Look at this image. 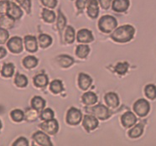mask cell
<instances>
[{"label":"cell","mask_w":156,"mask_h":146,"mask_svg":"<svg viewBox=\"0 0 156 146\" xmlns=\"http://www.w3.org/2000/svg\"><path fill=\"white\" fill-rule=\"evenodd\" d=\"M58 63L61 65L62 67L64 68H68L71 66V65L74 63V59L71 57L70 55H59L57 58Z\"/></svg>","instance_id":"ffe728a7"},{"label":"cell","mask_w":156,"mask_h":146,"mask_svg":"<svg viewBox=\"0 0 156 146\" xmlns=\"http://www.w3.org/2000/svg\"><path fill=\"white\" fill-rule=\"evenodd\" d=\"M82 124L87 130L90 131L98 128V118H96L94 115H86L83 118Z\"/></svg>","instance_id":"9c48e42d"},{"label":"cell","mask_w":156,"mask_h":146,"mask_svg":"<svg viewBox=\"0 0 156 146\" xmlns=\"http://www.w3.org/2000/svg\"><path fill=\"white\" fill-rule=\"evenodd\" d=\"M2 128V123H1V121H0V129Z\"/></svg>","instance_id":"bcb514c9"},{"label":"cell","mask_w":156,"mask_h":146,"mask_svg":"<svg viewBox=\"0 0 156 146\" xmlns=\"http://www.w3.org/2000/svg\"><path fill=\"white\" fill-rule=\"evenodd\" d=\"M34 84L37 87H45L48 85V77L44 74H39L34 78Z\"/></svg>","instance_id":"7402d4cb"},{"label":"cell","mask_w":156,"mask_h":146,"mask_svg":"<svg viewBox=\"0 0 156 146\" xmlns=\"http://www.w3.org/2000/svg\"><path fill=\"white\" fill-rule=\"evenodd\" d=\"M143 131H144V124L143 123H138L136 124L133 129L129 131V136L130 138L135 139L140 135H142Z\"/></svg>","instance_id":"603a6c76"},{"label":"cell","mask_w":156,"mask_h":146,"mask_svg":"<svg viewBox=\"0 0 156 146\" xmlns=\"http://www.w3.org/2000/svg\"><path fill=\"white\" fill-rule=\"evenodd\" d=\"M135 30L132 25L126 24L120 26L118 29H115L113 33L111 34V38L116 42L119 43H125L129 42L133 38Z\"/></svg>","instance_id":"6da1fadb"},{"label":"cell","mask_w":156,"mask_h":146,"mask_svg":"<svg viewBox=\"0 0 156 146\" xmlns=\"http://www.w3.org/2000/svg\"><path fill=\"white\" fill-rule=\"evenodd\" d=\"M42 18L47 23H53L55 20V14L53 11L50 10L48 9H44L42 10Z\"/></svg>","instance_id":"484cf974"},{"label":"cell","mask_w":156,"mask_h":146,"mask_svg":"<svg viewBox=\"0 0 156 146\" xmlns=\"http://www.w3.org/2000/svg\"><path fill=\"white\" fill-rule=\"evenodd\" d=\"M92 78L87 74L84 73H81L78 77V84H79V87L82 90H87L90 87V86L92 85Z\"/></svg>","instance_id":"2e32d148"},{"label":"cell","mask_w":156,"mask_h":146,"mask_svg":"<svg viewBox=\"0 0 156 146\" xmlns=\"http://www.w3.org/2000/svg\"><path fill=\"white\" fill-rule=\"evenodd\" d=\"M25 49L30 52H35L38 50V43L36 38L32 35H26L24 37Z\"/></svg>","instance_id":"9a60e30c"},{"label":"cell","mask_w":156,"mask_h":146,"mask_svg":"<svg viewBox=\"0 0 156 146\" xmlns=\"http://www.w3.org/2000/svg\"><path fill=\"white\" fill-rule=\"evenodd\" d=\"M14 72V66L12 63L4 64L2 69V76L4 77H10Z\"/></svg>","instance_id":"f1b7e54d"},{"label":"cell","mask_w":156,"mask_h":146,"mask_svg":"<svg viewBox=\"0 0 156 146\" xmlns=\"http://www.w3.org/2000/svg\"><path fill=\"white\" fill-rule=\"evenodd\" d=\"M8 49L14 54H19L23 51V42L21 38L18 36L11 38L7 43Z\"/></svg>","instance_id":"8992f818"},{"label":"cell","mask_w":156,"mask_h":146,"mask_svg":"<svg viewBox=\"0 0 156 146\" xmlns=\"http://www.w3.org/2000/svg\"><path fill=\"white\" fill-rule=\"evenodd\" d=\"M76 39L78 42L80 43H90L94 40L92 31L88 30L87 29H82L80 31H78Z\"/></svg>","instance_id":"8fae6325"},{"label":"cell","mask_w":156,"mask_h":146,"mask_svg":"<svg viewBox=\"0 0 156 146\" xmlns=\"http://www.w3.org/2000/svg\"><path fill=\"white\" fill-rule=\"evenodd\" d=\"M82 119V114L81 111L77 109L71 108L68 110L66 114V122L71 125H77L81 123Z\"/></svg>","instance_id":"5b68a950"},{"label":"cell","mask_w":156,"mask_h":146,"mask_svg":"<svg viewBox=\"0 0 156 146\" xmlns=\"http://www.w3.org/2000/svg\"><path fill=\"white\" fill-rule=\"evenodd\" d=\"M9 32L6 30V29L0 28V44H4L9 39Z\"/></svg>","instance_id":"ab89813d"},{"label":"cell","mask_w":156,"mask_h":146,"mask_svg":"<svg viewBox=\"0 0 156 146\" xmlns=\"http://www.w3.org/2000/svg\"><path fill=\"white\" fill-rule=\"evenodd\" d=\"M146 97L150 100H154L156 98V87L153 84H149L145 87L144 89Z\"/></svg>","instance_id":"f546056e"},{"label":"cell","mask_w":156,"mask_h":146,"mask_svg":"<svg viewBox=\"0 0 156 146\" xmlns=\"http://www.w3.org/2000/svg\"><path fill=\"white\" fill-rule=\"evenodd\" d=\"M129 64L127 62H119L115 66V71L119 75H124L128 71Z\"/></svg>","instance_id":"74e56055"},{"label":"cell","mask_w":156,"mask_h":146,"mask_svg":"<svg viewBox=\"0 0 156 146\" xmlns=\"http://www.w3.org/2000/svg\"><path fill=\"white\" fill-rule=\"evenodd\" d=\"M98 3L100 6L103 9H108L112 3V0H98Z\"/></svg>","instance_id":"ee69618b"},{"label":"cell","mask_w":156,"mask_h":146,"mask_svg":"<svg viewBox=\"0 0 156 146\" xmlns=\"http://www.w3.org/2000/svg\"><path fill=\"white\" fill-rule=\"evenodd\" d=\"M50 89L51 91L55 94H57V93H60L61 92H62L63 90V85L61 83V81L59 80H55L53 82H51V85H50Z\"/></svg>","instance_id":"1f68e13d"},{"label":"cell","mask_w":156,"mask_h":146,"mask_svg":"<svg viewBox=\"0 0 156 146\" xmlns=\"http://www.w3.org/2000/svg\"><path fill=\"white\" fill-rule=\"evenodd\" d=\"M129 0H113L112 3V10L117 13L125 12L129 9Z\"/></svg>","instance_id":"7c38bea8"},{"label":"cell","mask_w":156,"mask_h":146,"mask_svg":"<svg viewBox=\"0 0 156 146\" xmlns=\"http://www.w3.org/2000/svg\"><path fill=\"white\" fill-rule=\"evenodd\" d=\"M11 119L15 122H21L24 119V113L20 109H15L10 113Z\"/></svg>","instance_id":"d590c367"},{"label":"cell","mask_w":156,"mask_h":146,"mask_svg":"<svg viewBox=\"0 0 156 146\" xmlns=\"http://www.w3.org/2000/svg\"><path fill=\"white\" fill-rule=\"evenodd\" d=\"M14 19L10 17L9 14H2L0 16V25L4 29H11L14 24Z\"/></svg>","instance_id":"ac0fdd59"},{"label":"cell","mask_w":156,"mask_h":146,"mask_svg":"<svg viewBox=\"0 0 156 146\" xmlns=\"http://www.w3.org/2000/svg\"><path fill=\"white\" fill-rule=\"evenodd\" d=\"M7 55V51L3 47H0V59L4 58Z\"/></svg>","instance_id":"f6af8a7d"},{"label":"cell","mask_w":156,"mask_h":146,"mask_svg":"<svg viewBox=\"0 0 156 146\" xmlns=\"http://www.w3.org/2000/svg\"><path fill=\"white\" fill-rule=\"evenodd\" d=\"M39 117V113H38V110L34 109H28L25 111V114H24V118L25 119L29 121V122H32V121H35Z\"/></svg>","instance_id":"83f0119b"},{"label":"cell","mask_w":156,"mask_h":146,"mask_svg":"<svg viewBox=\"0 0 156 146\" xmlns=\"http://www.w3.org/2000/svg\"><path fill=\"white\" fill-rule=\"evenodd\" d=\"M41 4L48 9H54L57 5V0H41Z\"/></svg>","instance_id":"60d3db41"},{"label":"cell","mask_w":156,"mask_h":146,"mask_svg":"<svg viewBox=\"0 0 156 146\" xmlns=\"http://www.w3.org/2000/svg\"><path fill=\"white\" fill-rule=\"evenodd\" d=\"M14 83L19 87H25L28 85V79L25 76L17 74L14 78Z\"/></svg>","instance_id":"d6a6232c"},{"label":"cell","mask_w":156,"mask_h":146,"mask_svg":"<svg viewBox=\"0 0 156 146\" xmlns=\"http://www.w3.org/2000/svg\"><path fill=\"white\" fill-rule=\"evenodd\" d=\"M7 14H9L14 20H20L23 15V12L20 6H18L14 2H9V8Z\"/></svg>","instance_id":"5bb4252c"},{"label":"cell","mask_w":156,"mask_h":146,"mask_svg":"<svg viewBox=\"0 0 156 146\" xmlns=\"http://www.w3.org/2000/svg\"><path fill=\"white\" fill-rule=\"evenodd\" d=\"M89 0H76V6L79 10H83L88 4Z\"/></svg>","instance_id":"b9f144b4"},{"label":"cell","mask_w":156,"mask_h":146,"mask_svg":"<svg viewBox=\"0 0 156 146\" xmlns=\"http://www.w3.org/2000/svg\"><path fill=\"white\" fill-rule=\"evenodd\" d=\"M39 43L41 48H46L52 43V38L48 34H41L39 35Z\"/></svg>","instance_id":"4316f807"},{"label":"cell","mask_w":156,"mask_h":146,"mask_svg":"<svg viewBox=\"0 0 156 146\" xmlns=\"http://www.w3.org/2000/svg\"><path fill=\"white\" fill-rule=\"evenodd\" d=\"M41 119L44 121L53 119H54V112L51 109H43L41 113Z\"/></svg>","instance_id":"8d00e7d4"},{"label":"cell","mask_w":156,"mask_h":146,"mask_svg":"<svg viewBox=\"0 0 156 146\" xmlns=\"http://www.w3.org/2000/svg\"><path fill=\"white\" fill-rule=\"evenodd\" d=\"M65 41L68 44L73 43L75 41V30L71 26H67L65 33Z\"/></svg>","instance_id":"4dcf8cb0"},{"label":"cell","mask_w":156,"mask_h":146,"mask_svg":"<svg viewBox=\"0 0 156 146\" xmlns=\"http://www.w3.org/2000/svg\"><path fill=\"white\" fill-rule=\"evenodd\" d=\"M86 112L92 113V115H94L96 118L101 119V120H105V119H108L110 116V112H109L108 109L102 104H98V105H96L92 108L86 109Z\"/></svg>","instance_id":"3957f363"},{"label":"cell","mask_w":156,"mask_h":146,"mask_svg":"<svg viewBox=\"0 0 156 146\" xmlns=\"http://www.w3.org/2000/svg\"><path fill=\"white\" fill-rule=\"evenodd\" d=\"M105 102L110 108L116 109L119 105V96L114 92H108L105 95Z\"/></svg>","instance_id":"e0dca14e"},{"label":"cell","mask_w":156,"mask_h":146,"mask_svg":"<svg viewBox=\"0 0 156 146\" xmlns=\"http://www.w3.org/2000/svg\"><path fill=\"white\" fill-rule=\"evenodd\" d=\"M98 0H89L87 4V14L89 17L92 19L98 18L99 14V6Z\"/></svg>","instance_id":"4fadbf2b"},{"label":"cell","mask_w":156,"mask_h":146,"mask_svg":"<svg viewBox=\"0 0 156 146\" xmlns=\"http://www.w3.org/2000/svg\"><path fill=\"white\" fill-rule=\"evenodd\" d=\"M82 102L87 106L94 105L98 102V97L94 92H87L83 94L82 98Z\"/></svg>","instance_id":"d6986e66"},{"label":"cell","mask_w":156,"mask_h":146,"mask_svg":"<svg viewBox=\"0 0 156 146\" xmlns=\"http://www.w3.org/2000/svg\"><path fill=\"white\" fill-rule=\"evenodd\" d=\"M40 127H41V129L44 130V132H46L51 135L55 134L58 132V129H59L58 122L54 119L48 120V121H44V123L40 124Z\"/></svg>","instance_id":"52a82bcc"},{"label":"cell","mask_w":156,"mask_h":146,"mask_svg":"<svg viewBox=\"0 0 156 146\" xmlns=\"http://www.w3.org/2000/svg\"><path fill=\"white\" fill-rule=\"evenodd\" d=\"M31 106L33 109H36L38 111H42L45 107V101L41 97L35 96L31 100Z\"/></svg>","instance_id":"44dd1931"},{"label":"cell","mask_w":156,"mask_h":146,"mask_svg":"<svg viewBox=\"0 0 156 146\" xmlns=\"http://www.w3.org/2000/svg\"><path fill=\"white\" fill-rule=\"evenodd\" d=\"M32 139L37 143L39 145L41 146H52L50 137L47 136L44 133L38 131L35 132L32 136Z\"/></svg>","instance_id":"ba28073f"},{"label":"cell","mask_w":156,"mask_h":146,"mask_svg":"<svg viewBox=\"0 0 156 146\" xmlns=\"http://www.w3.org/2000/svg\"><path fill=\"white\" fill-rule=\"evenodd\" d=\"M14 146H28L29 144H28V140L24 137H21L20 139H18L13 144Z\"/></svg>","instance_id":"7bdbcfd3"},{"label":"cell","mask_w":156,"mask_h":146,"mask_svg":"<svg viewBox=\"0 0 156 146\" xmlns=\"http://www.w3.org/2000/svg\"><path fill=\"white\" fill-rule=\"evenodd\" d=\"M66 24V19L64 16V14H62L60 9L58 10V18H57V27L59 30L62 31L65 29V26Z\"/></svg>","instance_id":"836d02e7"},{"label":"cell","mask_w":156,"mask_h":146,"mask_svg":"<svg viewBox=\"0 0 156 146\" xmlns=\"http://www.w3.org/2000/svg\"><path fill=\"white\" fill-rule=\"evenodd\" d=\"M149 109H150V105L149 102L144 98L139 99L138 101H136L133 105V111L139 117H145L149 113Z\"/></svg>","instance_id":"277c9868"},{"label":"cell","mask_w":156,"mask_h":146,"mask_svg":"<svg viewBox=\"0 0 156 146\" xmlns=\"http://www.w3.org/2000/svg\"><path fill=\"white\" fill-rule=\"evenodd\" d=\"M13 2L18 4L20 6L24 9V10L30 14L31 11V1L30 0H12Z\"/></svg>","instance_id":"e575fe53"},{"label":"cell","mask_w":156,"mask_h":146,"mask_svg":"<svg viewBox=\"0 0 156 146\" xmlns=\"http://www.w3.org/2000/svg\"><path fill=\"white\" fill-rule=\"evenodd\" d=\"M23 65L25 68L27 69H31V68L35 67L38 65L37 58H35L33 55H29L26 56L23 60Z\"/></svg>","instance_id":"d4e9b609"},{"label":"cell","mask_w":156,"mask_h":146,"mask_svg":"<svg viewBox=\"0 0 156 146\" xmlns=\"http://www.w3.org/2000/svg\"><path fill=\"white\" fill-rule=\"evenodd\" d=\"M121 122L122 124L123 125L124 128H131L132 126H133L137 122V118L136 116L133 114V112H126L121 118Z\"/></svg>","instance_id":"30bf717a"},{"label":"cell","mask_w":156,"mask_h":146,"mask_svg":"<svg viewBox=\"0 0 156 146\" xmlns=\"http://www.w3.org/2000/svg\"><path fill=\"white\" fill-rule=\"evenodd\" d=\"M118 25V22L113 16L104 15L102 16L98 22V27L100 30L103 33H110L114 30Z\"/></svg>","instance_id":"7a4b0ae2"},{"label":"cell","mask_w":156,"mask_h":146,"mask_svg":"<svg viewBox=\"0 0 156 146\" xmlns=\"http://www.w3.org/2000/svg\"><path fill=\"white\" fill-rule=\"evenodd\" d=\"M9 8V2L7 0H2L0 1V14H6Z\"/></svg>","instance_id":"f35d334b"},{"label":"cell","mask_w":156,"mask_h":146,"mask_svg":"<svg viewBox=\"0 0 156 146\" xmlns=\"http://www.w3.org/2000/svg\"><path fill=\"white\" fill-rule=\"evenodd\" d=\"M89 52H90V48L87 45H80L76 47V55L78 57L82 58V59L87 57L88 55Z\"/></svg>","instance_id":"cb8c5ba5"}]
</instances>
